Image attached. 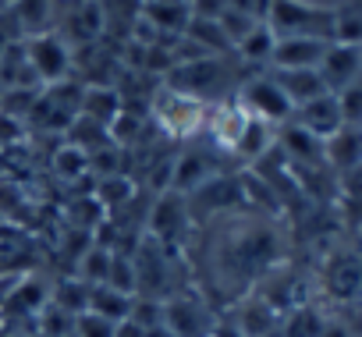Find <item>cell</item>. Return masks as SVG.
<instances>
[{
	"instance_id": "obj_3",
	"label": "cell",
	"mask_w": 362,
	"mask_h": 337,
	"mask_svg": "<svg viewBox=\"0 0 362 337\" xmlns=\"http://www.w3.org/2000/svg\"><path fill=\"white\" fill-rule=\"evenodd\" d=\"M25 64L36 75L40 85H57V82H64L71 75L75 54H71V47H68L64 36L43 32V36L25 40Z\"/></svg>"
},
{
	"instance_id": "obj_22",
	"label": "cell",
	"mask_w": 362,
	"mask_h": 337,
	"mask_svg": "<svg viewBox=\"0 0 362 337\" xmlns=\"http://www.w3.org/2000/svg\"><path fill=\"white\" fill-rule=\"evenodd\" d=\"M337 107H341V117L348 128H362V78L337 93Z\"/></svg>"
},
{
	"instance_id": "obj_28",
	"label": "cell",
	"mask_w": 362,
	"mask_h": 337,
	"mask_svg": "<svg viewBox=\"0 0 362 337\" xmlns=\"http://www.w3.org/2000/svg\"><path fill=\"white\" fill-rule=\"evenodd\" d=\"M210 337H249V333L238 326V319H217L214 330H210Z\"/></svg>"
},
{
	"instance_id": "obj_17",
	"label": "cell",
	"mask_w": 362,
	"mask_h": 337,
	"mask_svg": "<svg viewBox=\"0 0 362 337\" xmlns=\"http://www.w3.org/2000/svg\"><path fill=\"white\" fill-rule=\"evenodd\" d=\"M281 146H284V153L291 156V160H302V163H309V160H323V142L316 138V135H309L302 124H295V121H288L284 128H281Z\"/></svg>"
},
{
	"instance_id": "obj_8",
	"label": "cell",
	"mask_w": 362,
	"mask_h": 337,
	"mask_svg": "<svg viewBox=\"0 0 362 337\" xmlns=\"http://www.w3.org/2000/svg\"><path fill=\"white\" fill-rule=\"evenodd\" d=\"M291 117H295V124H302V128H305L309 135H316L320 142H327L330 135H337V131L344 128V117H341V107H337V96H334V93H327V96H320V100L298 107Z\"/></svg>"
},
{
	"instance_id": "obj_14",
	"label": "cell",
	"mask_w": 362,
	"mask_h": 337,
	"mask_svg": "<svg viewBox=\"0 0 362 337\" xmlns=\"http://www.w3.org/2000/svg\"><path fill=\"white\" fill-rule=\"evenodd\" d=\"M132 305H135L132 295L114 291V288H107V284H93V288H89V309H86V312H96V316H103V319L121 323V319L132 316Z\"/></svg>"
},
{
	"instance_id": "obj_4",
	"label": "cell",
	"mask_w": 362,
	"mask_h": 337,
	"mask_svg": "<svg viewBox=\"0 0 362 337\" xmlns=\"http://www.w3.org/2000/svg\"><path fill=\"white\" fill-rule=\"evenodd\" d=\"M249 117L263 121V124H288L295 107L288 103V96L281 93V85L270 78V75H259V78H249L242 85V103H238Z\"/></svg>"
},
{
	"instance_id": "obj_24",
	"label": "cell",
	"mask_w": 362,
	"mask_h": 337,
	"mask_svg": "<svg viewBox=\"0 0 362 337\" xmlns=\"http://www.w3.org/2000/svg\"><path fill=\"white\" fill-rule=\"evenodd\" d=\"M110 256L114 252H107V249H89L86 252V259H82V280L93 288V284H103L107 280V270H110Z\"/></svg>"
},
{
	"instance_id": "obj_33",
	"label": "cell",
	"mask_w": 362,
	"mask_h": 337,
	"mask_svg": "<svg viewBox=\"0 0 362 337\" xmlns=\"http://www.w3.org/2000/svg\"><path fill=\"white\" fill-rule=\"evenodd\" d=\"M185 4H192V0H185Z\"/></svg>"
},
{
	"instance_id": "obj_1",
	"label": "cell",
	"mask_w": 362,
	"mask_h": 337,
	"mask_svg": "<svg viewBox=\"0 0 362 337\" xmlns=\"http://www.w3.org/2000/svg\"><path fill=\"white\" fill-rule=\"evenodd\" d=\"M263 25L277 40H327V43H334L337 8L305 4V0H270Z\"/></svg>"
},
{
	"instance_id": "obj_20",
	"label": "cell",
	"mask_w": 362,
	"mask_h": 337,
	"mask_svg": "<svg viewBox=\"0 0 362 337\" xmlns=\"http://www.w3.org/2000/svg\"><path fill=\"white\" fill-rule=\"evenodd\" d=\"M50 302L68 312V316H82L89 309V284L86 280H61L54 291H50Z\"/></svg>"
},
{
	"instance_id": "obj_26",
	"label": "cell",
	"mask_w": 362,
	"mask_h": 337,
	"mask_svg": "<svg viewBox=\"0 0 362 337\" xmlns=\"http://www.w3.org/2000/svg\"><path fill=\"white\" fill-rule=\"evenodd\" d=\"M128 196H132V182H128V178H117V175H114L110 182L100 185V199H103L107 206H121Z\"/></svg>"
},
{
	"instance_id": "obj_2",
	"label": "cell",
	"mask_w": 362,
	"mask_h": 337,
	"mask_svg": "<svg viewBox=\"0 0 362 337\" xmlns=\"http://www.w3.org/2000/svg\"><path fill=\"white\" fill-rule=\"evenodd\" d=\"M277 238H274V231L270 227H245V231H238L231 242H228V256H224V263L242 277V280H249V277H259L263 270H270L274 266V259H277Z\"/></svg>"
},
{
	"instance_id": "obj_11",
	"label": "cell",
	"mask_w": 362,
	"mask_h": 337,
	"mask_svg": "<svg viewBox=\"0 0 362 337\" xmlns=\"http://www.w3.org/2000/svg\"><path fill=\"white\" fill-rule=\"evenodd\" d=\"M4 11H8L11 22L18 25V36H22V40H33V36L50 32V22H54V0H11Z\"/></svg>"
},
{
	"instance_id": "obj_29",
	"label": "cell",
	"mask_w": 362,
	"mask_h": 337,
	"mask_svg": "<svg viewBox=\"0 0 362 337\" xmlns=\"http://www.w3.org/2000/svg\"><path fill=\"white\" fill-rule=\"evenodd\" d=\"M18 284H22V273H0V309L8 305V298L15 295Z\"/></svg>"
},
{
	"instance_id": "obj_6",
	"label": "cell",
	"mask_w": 362,
	"mask_h": 337,
	"mask_svg": "<svg viewBox=\"0 0 362 337\" xmlns=\"http://www.w3.org/2000/svg\"><path fill=\"white\" fill-rule=\"evenodd\" d=\"M316 71H320L327 93L337 96L341 89H348L351 82L362 78V47H355V43H330Z\"/></svg>"
},
{
	"instance_id": "obj_16",
	"label": "cell",
	"mask_w": 362,
	"mask_h": 337,
	"mask_svg": "<svg viewBox=\"0 0 362 337\" xmlns=\"http://www.w3.org/2000/svg\"><path fill=\"white\" fill-rule=\"evenodd\" d=\"M170 178H174V192H196L210 182V163L199 153H185V156L174 160Z\"/></svg>"
},
{
	"instance_id": "obj_9",
	"label": "cell",
	"mask_w": 362,
	"mask_h": 337,
	"mask_svg": "<svg viewBox=\"0 0 362 337\" xmlns=\"http://www.w3.org/2000/svg\"><path fill=\"white\" fill-rule=\"evenodd\" d=\"M327 40H277L274 47V71H309L320 68L323 54H327Z\"/></svg>"
},
{
	"instance_id": "obj_15",
	"label": "cell",
	"mask_w": 362,
	"mask_h": 337,
	"mask_svg": "<svg viewBox=\"0 0 362 337\" xmlns=\"http://www.w3.org/2000/svg\"><path fill=\"white\" fill-rule=\"evenodd\" d=\"M323 156L334 167H358L362 163V128H341L337 135H330L323 142Z\"/></svg>"
},
{
	"instance_id": "obj_12",
	"label": "cell",
	"mask_w": 362,
	"mask_h": 337,
	"mask_svg": "<svg viewBox=\"0 0 362 337\" xmlns=\"http://www.w3.org/2000/svg\"><path fill=\"white\" fill-rule=\"evenodd\" d=\"M270 78L281 85V93L288 96V103L295 110L313 103V100H320V96H327V85H323L316 68H309V71H274Z\"/></svg>"
},
{
	"instance_id": "obj_27",
	"label": "cell",
	"mask_w": 362,
	"mask_h": 337,
	"mask_svg": "<svg viewBox=\"0 0 362 337\" xmlns=\"http://www.w3.org/2000/svg\"><path fill=\"white\" fill-rule=\"evenodd\" d=\"M192 18H210V22H217L224 11H228V0H192Z\"/></svg>"
},
{
	"instance_id": "obj_13",
	"label": "cell",
	"mask_w": 362,
	"mask_h": 337,
	"mask_svg": "<svg viewBox=\"0 0 362 337\" xmlns=\"http://www.w3.org/2000/svg\"><path fill=\"white\" fill-rule=\"evenodd\" d=\"M270 142H274V128L245 114V121H242V128H238V135L231 142V153H238L245 160H259L270 149Z\"/></svg>"
},
{
	"instance_id": "obj_18",
	"label": "cell",
	"mask_w": 362,
	"mask_h": 337,
	"mask_svg": "<svg viewBox=\"0 0 362 337\" xmlns=\"http://www.w3.org/2000/svg\"><path fill=\"white\" fill-rule=\"evenodd\" d=\"M50 302V291H47V284L43 280H36V277H22V284L15 288V295L8 298V305H4V312H25V316H36L43 305Z\"/></svg>"
},
{
	"instance_id": "obj_25",
	"label": "cell",
	"mask_w": 362,
	"mask_h": 337,
	"mask_svg": "<svg viewBox=\"0 0 362 337\" xmlns=\"http://www.w3.org/2000/svg\"><path fill=\"white\" fill-rule=\"evenodd\" d=\"M75 337H117V323L114 319H103L96 312H82L75 316Z\"/></svg>"
},
{
	"instance_id": "obj_21",
	"label": "cell",
	"mask_w": 362,
	"mask_h": 337,
	"mask_svg": "<svg viewBox=\"0 0 362 337\" xmlns=\"http://www.w3.org/2000/svg\"><path fill=\"white\" fill-rule=\"evenodd\" d=\"M103 284H107V288H114V291L132 295V291L139 288L135 263H132V259H124V256H110V270H107V280H103Z\"/></svg>"
},
{
	"instance_id": "obj_10",
	"label": "cell",
	"mask_w": 362,
	"mask_h": 337,
	"mask_svg": "<svg viewBox=\"0 0 362 337\" xmlns=\"http://www.w3.org/2000/svg\"><path fill=\"white\" fill-rule=\"evenodd\" d=\"M124 107V96L114 85H82V100H78V117H89L103 128H110L117 121Z\"/></svg>"
},
{
	"instance_id": "obj_5",
	"label": "cell",
	"mask_w": 362,
	"mask_h": 337,
	"mask_svg": "<svg viewBox=\"0 0 362 337\" xmlns=\"http://www.w3.org/2000/svg\"><path fill=\"white\" fill-rule=\"evenodd\" d=\"M160 309H163L160 319H163V326L174 337H210V330L217 323V316L199 298H192V295H174Z\"/></svg>"
},
{
	"instance_id": "obj_19",
	"label": "cell",
	"mask_w": 362,
	"mask_h": 337,
	"mask_svg": "<svg viewBox=\"0 0 362 337\" xmlns=\"http://www.w3.org/2000/svg\"><path fill=\"white\" fill-rule=\"evenodd\" d=\"M274 47H277V36L259 22L235 50L242 54V61H249V64H270V57H274Z\"/></svg>"
},
{
	"instance_id": "obj_31",
	"label": "cell",
	"mask_w": 362,
	"mask_h": 337,
	"mask_svg": "<svg viewBox=\"0 0 362 337\" xmlns=\"http://www.w3.org/2000/svg\"><path fill=\"white\" fill-rule=\"evenodd\" d=\"M0 337H25V333H0Z\"/></svg>"
},
{
	"instance_id": "obj_32",
	"label": "cell",
	"mask_w": 362,
	"mask_h": 337,
	"mask_svg": "<svg viewBox=\"0 0 362 337\" xmlns=\"http://www.w3.org/2000/svg\"><path fill=\"white\" fill-rule=\"evenodd\" d=\"M61 337H75V330H68V333H61Z\"/></svg>"
},
{
	"instance_id": "obj_23",
	"label": "cell",
	"mask_w": 362,
	"mask_h": 337,
	"mask_svg": "<svg viewBox=\"0 0 362 337\" xmlns=\"http://www.w3.org/2000/svg\"><path fill=\"white\" fill-rule=\"evenodd\" d=\"M54 163H57V175H61V178H82V175H86V167H89V156H86L78 146L68 142V146L57 149Z\"/></svg>"
},
{
	"instance_id": "obj_7",
	"label": "cell",
	"mask_w": 362,
	"mask_h": 337,
	"mask_svg": "<svg viewBox=\"0 0 362 337\" xmlns=\"http://www.w3.org/2000/svg\"><path fill=\"white\" fill-rule=\"evenodd\" d=\"M189 213H192V210H189V199H185V196H177V192H163V196L156 199L153 213H149L153 235H156L163 245H174L181 235H185L189 220H192Z\"/></svg>"
},
{
	"instance_id": "obj_34",
	"label": "cell",
	"mask_w": 362,
	"mask_h": 337,
	"mask_svg": "<svg viewBox=\"0 0 362 337\" xmlns=\"http://www.w3.org/2000/svg\"><path fill=\"white\" fill-rule=\"evenodd\" d=\"M142 4H149V0H142Z\"/></svg>"
},
{
	"instance_id": "obj_30",
	"label": "cell",
	"mask_w": 362,
	"mask_h": 337,
	"mask_svg": "<svg viewBox=\"0 0 362 337\" xmlns=\"http://www.w3.org/2000/svg\"><path fill=\"white\" fill-rule=\"evenodd\" d=\"M117 337H146V326L135 319H121L117 323Z\"/></svg>"
}]
</instances>
